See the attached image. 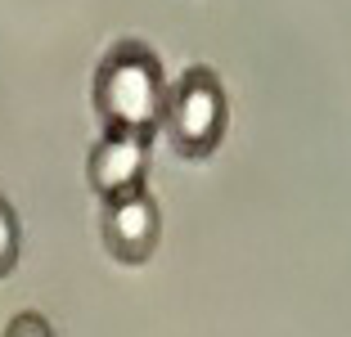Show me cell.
Segmentation results:
<instances>
[{
    "instance_id": "3957f363",
    "label": "cell",
    "mask_w": 351,
    "mask_h": 337,
    "mask_svg": "<svg viewBox=\"0 0 351 337\" xmlns=\"http://www.w3.org/2000/svg\"><path fill=\"white\" fill-rule=\"evenodd\" d=\"M99 234L108 256H117L122 266H145L162 243V212H158L154 194L135 189V194L108 198L99 207Z\"/></svg>"
},
{
    "instance_id": "8992f818",
    "label": "cell",
    "mask_w": 351,
    "mask_h": 337,
    "mask_svg": "<svg viewBox=\"0 0 351 337\" xmlns=\"http://www.w3.org/2000/svg\"><path fill=\"white\" fill-rule=\"evenodd\" d=\"M5 337H54L50 319L36 315V310H19V315L5 324Z\"/></svg>"
},
{
    "instance_id": "6da1fadb",
    "label": "cell",
    "mask_w": 351,
    "mask_h": 337,
    "mask_svg": "<svg viewBox=\"0 0 351 337\" xmlns=\"http://www.w3.org/2000/svg\"><path fill=\"white\" fill-rule=\"evenodd\" d=\"M90 103L104 135L154 140L162 131V103H167L162 59L145 41H117L95 68Z\"/></svg>"
},
{
    "instance_id": "5b68a950",
    "label": "cell",
    "mask_w": 351,
    "mask_h": 337,
    "mask_svg": "<svg viewBox=\"0 0 351 337\" xmlns=\"http://www.w3.org/2000/svg\"><path fill=\"white\" fill-rule=\"evenodd\" d=\"M19 252H23V225H19V212L10 207V198L0 194V279L19 270Z\"/></svg>"
},
{
    "instance_id": "7a4b0ae2",
    "label": "cell",
    "mask_w": 351,
    "mask_h": 337,
    "mask_svg": "<svg viewBox=\"0 0 351 337\" xmlns=\"http://www.w3.org/2000/svg\"><path fill=\"white\" fill-rule=\"evenodd\" d=\"M230 122V99L221 77L207 63H189L176 82H167V103H162V135L180 158L203 162L217 153L226 140Z\"/></svg>"
},
{
    "instance_id": "277c9868",
    "label": "cell",
    "mask_w": 351,
    "mask_h": 337,
    "mask_svg": "<svg viewBox=\"0 0 351 337\" xmlns=\"http://www.w3.org/2000/svg\"><path fill=\"white\" fill-rule=\"evenodd\" d=\"M145 175H149V140H135V135H99L90 158H86V180L99 194V203L145 189Z\"/></svg>"
}]
</instances>
